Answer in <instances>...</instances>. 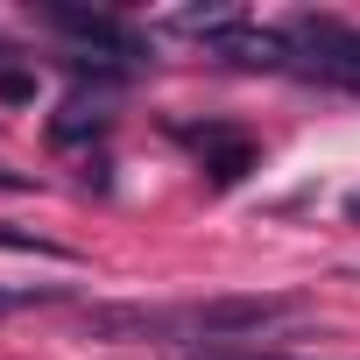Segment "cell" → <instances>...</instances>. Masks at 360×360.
<instances>
[{
  "instance_id": "cell-1",
  "label": "cell",
  "mask_w": 360,
  "mask_h": 360,
  "mask_svg": "<svg viewBox=\"0 0 360 360\" xmlns=\"http://www.w3.org/2000/svg\"><path fill=\"white\" fill-rule=\"evenodd\" d=\"M297 318H304V297L262 290V297H198V304H92L78 332L85 339H184L205 353H233Z\"/></svg>"
},
{
  "instance_id": "cell-2",
  "label": "cell",
  "mask_w": 360,
  "mask_h": 360,
  "mask_svg": "<svg viewBox=\"0 0 360 360\" xmlns=\"http://www.w3.org/2000/svg\"><path fill=\"white\" fill-rule=\"evenodd\" d=\"M43 29H57V36H71L85 57H106V64H127V71H141L148 64V36L134 29V22H120V15H106V8H71V0H43V8H29Z\"/></svg>"
},
{
  "instance_id": "cell-3",
  "label": "cell",
  "mask_w": 360,
  "mask_h": 360,
  "mask_svg": "<svg viewBox=\"0 0 360 360\" xmlns=\"http://www.w3.org/2000/svg\"><path fill=\"white\" fill-rule=\"evenodd\" d=\"M283 36H290V50H297L290 71L360 92V29H353V22H339V15H290Z\"/></svg>"
},
{
  "instance_id": "cell-4",
  "label": "cell",
  "mask_w": 360,
  "mask_h": 360,
  "mask_svg": "<svg viewBox=\"0 0 360 360\" xmlns=\"http://www.w3.org/2000/svg\"><path fill=\"white\" fill-rule=\"evenodd\" d=\"M205 50H212V57H226V64H240V71H290V64H297L290 36H283V29H255V22L219 29Z\"/></svg>"
},
{
  "instance_id": "cell-5",
  "label": "cell",
  "mask_w": 360,
  "mask_h": 360,
  "mask_svg": "<svg viewBox=\"0 0 360 360\" xmlns=\"http://www.w3.org/2000/svg\"><path fill=\"white\" fill-rule=\"evenodd\" d=\"M191 148H198V169L212 176V184H240V176L262 162V148L240 134V127H176Z\"/></svg>"
},
{
  "instance_id": "cell-6",
  "label": "cell",
  "mask_w": 360,
  "mask_h": 360,
  "mask_svg": "<svg viewBox=\"0 0 360 360\" xmlns=\"http://www.w3.org/2000/svg\"><path fill=\"white\" fill-rule=\"evenodd\" d=\"M71 290L64 283H8L0 290V318H15V311H50V304H64Z\"/></svg>"
},
{
  "instance_id": "cell-7",
  "label": "cell",
  "mask_w": 360,
  "mask_h": 360,
  "mask_svg": "<svg viewBox=\"0 0 360 360\" xmlns=\"http://www.w3.org/2000/svg\"><path fill=\"white\" fill-rule=\"evenodd\" d=\"M50 134H57V141H85V134L99 141V134H106V113H99V99H92V106H85V99H71V106L50 120Z\"/></svg>"
},
{
  "instance_id": "cell-8",
  "label": "cell",
  "mask_w": 360,
  "mask_h": 360,
  "mask_svg": "<svg viewBox=\"0 0 360 360\" xmlns=\"http://www.w3.org/2000/svg\"><path fill=\"white\" fill-rule=\"evenodd\" d=\"M0 248H15V255H43V262H71V248H57V240H43V233H29V226H15V219H0Z\"/></svg>"
},
{
  "instance_id": "cell-9",
  "label": "cell",
  "mask_w": 360,
  "mask_h": 360,
  "mask_svg": "<svg viewBox=\"0 0 360 360\" xmlns=\"http://www.w3.org/2000/svg\"><path fill=\"white\" fill-rule=\"evenodd\" d=\"M191 360H304V353H262V346H233V353H191Z\"/></svg>"
},
{
  "instance_id": "cell-10",
  "label": "cell",
  "mask_w": 360,
  "mask_h": 360,
  "mask_svg": "<svg viewBox=\"0 0 360 360\" xmlns=\"http://www.w3.org/2000/svg\"><path fill=\"white\" fill-rule=\"evenodd\" d=\"M0 99H36V78L29 71H0Z\"/></svg>"
},
{
  "instance_id": "cell-11",
  "label": "cell",
  "mask_w": 360,
  "mask_h": 360,
  "mask_svg": "<svg viewBox=\"0 0 360 360\" xmlns=\"http://www.w3.org/2000/svg\"><path fill=\"white\" fill-rule=\"evenodd\" d=\"M0 191H29V176H22V169H8V162H0Z\"/></svg>"
},
{
  "instance_id": "cell-12",
  "label": "cell",
  "mask_w": 360,
  "mask_h": 360,
  "mask_svg": "<svg viewBox=\"0 0 360 360\" xmlns=\"http://www.w3.org/2000/svg\"><path fill=\"white\" fill-rule=\"evenodd\" d=\"M346 219H353V226H360V191H353V198H346Z\"/></svg>"
},
{
  "instance_id": "cell-13",
  "label": "cell",
  "mask_w": 360,
  "mask_h": 360,
  "mask_svg": "<svg viewBox=\"0 0 360 360\" xmlns=\"http://www.w3.org/2000/svg\"><path fill=\"white\" fill-rule=\"evenodd\" d=\"M0 57H15V50H8V36H0Z\"/></svg>"
},
{
  "instance_id": "cell-14",
  "label": "cell",
  "mask_w": 360,
  "mask_h": 360,
  "mask_svg": "<svg viewBox=\"0 0 360 360\" xmlns=\"http://www.w3.org/2000/svg\"><path fill=\"white\" fill-rule=\"evenodd\" d=\"M353 283H360V269H353Z\"/></svg>"
}]
</instances>
